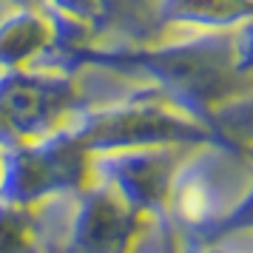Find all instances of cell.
<instances>
[{"instance_id":"cell-4","label":"cell","mask_w":253,"mask_h":253,"mask_svg":"<svg viewBox=\"0 0 253 253\" xmlns=\"http://www.w3.org/2000/svg\"><path fill=\"white\" fill-rule=\"evenodd\" d=\"M51 43V17L40 9H12L0 17V69H20Z\"/></svg>"},{"instance_id":"cell-1","label":"cell","mask_w":253,"mask_h":253,"mask_svg":"<svg viewBox=\"0 0 253 253\" xmlns=\"http://www.w3.org/2000/svg\"><path fill=\"white\" fill-rule=\"evenodd\" d=\"M74 97V85L66 77L40 71L6 69L0 74V105L17 117H43L57 111Z\"/></svg>"},{"instance_id":"cell-5","label":"cell","mask_w":253,"mask_h":253,"mask_svg":"<svg viewBox=\"0 0 253 253\" xmlns=\"http://www.w3.org/2000/svg\"><path fill=\"white\" fill-rule=\"evenodd\" d=\"M43 12L77 20L85 26H97V0H43Z\"/></svg>"},{"instance_id":"cell-3","label":"cell","mask_w":253,"mask_h":253,"mask_svg":"<svg viewBox=\"0 0 253 253\" xmlns=\"http://www.w3.org/2000/svg\"><path fill=\"white\" fill-rule=\"evenodd\" d=\"M253 20V0H160V23L168 29L228 32Z\"/></svg>"},{"instance_id":"cell-6","label":"cell","mask_w":253,"mask_h":253,"mask_svg":"<svg viewBox=\"0 0 253 253\" xmlns=\"http://www.w3.org/2000/svg\"><path fill=\"white\" fill-rule=\"evenodd\" d=\"M9 3L17 9H40L43 12V0H9Z\"/></svg>"},{"instance_id":"cell-2","label":"cell","mask_w":253,"mask_h":253,"mask_svg":"<svg viewBox=\"0 0 253 253\" xmlns=\"http://www.w3.org/2000/svg\"><path fill=\"white\" fill-rule=\"evenodd\" d=\"M111 37L120 46H145L165 37L160 0H97L94 40Z\"/></svg>"}]
</instances>
